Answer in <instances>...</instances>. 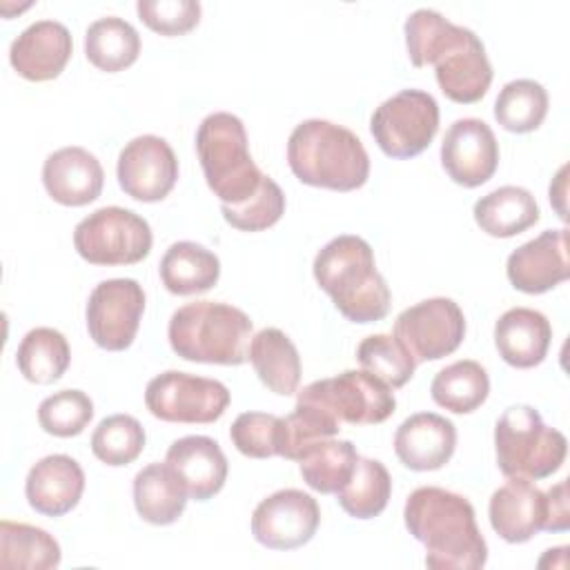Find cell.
<instances>
[{
	"label": "cell",
	"mask_w": 570,
	"mask_h": 570,
	"mask_svg": "<svg viewBox=\"0 0 570 570\" xmlns=\"http://www.w3.org/2000/svg\"><path fill=\"white\" fill-rule=\"evenodd\" d=\"M405 528L425 546L432 570H479L488 561V543L476 525L472 503L436 485L416 488L403 508Z\"/></svg>",
	"instance_id": "6da1fadb"
},
{
	"label": "cell",
	"mask_w": 570,
	"mask_h": 570,
	"mask_svg": "<svg viewBox=\"0 0 570 570\" xmlns=\"http://www.w3.org/2000/svg\"><path fill=\"white\" fill-rule=\"evenodd\" d=\"M314 278L352 323H374L390 312V287L379 274L367 240L354 234L332 238L314 258Z\"/></svg>",
	"instance_id": "7a4b0ae2"
},
{
	"label": "cell",
	"mask_w": 570,
	"mask_h": 570,
	"mask_svg": "<svg viewBox=\"0 0 570 570\" xmlns=\"http://www.w3.org/2000/svg\"><path fill=\"white\" fill-rule=\"evenodd\" d=\"M287 163L301 183L334 191L358 189L370 176V156L361 138L321 118L294 127L287 140Z\"/></svg>",
	"instance_id": "3957f363"
},
{
	"label": "cell",
	"mask_w": 570,
	"mask_h": 570,
	"mask_svg": "<svg viewBox=\"0 0 570 570\" xmlns=\"http://www.w3.org/2000/svg\"><path fill=\"white\" fill-rule=\"evenodd\" d=\"M167 336L171 350L185 361L240 365L247 361L252 321L234 305L194 301L171 314Z\"/></svg>",
	"instance_id": "277c9868"
},
{
	"label": "cell",
	"mask_w": 570,
	"mask_h": 570,
	"mask_svg": "<svg viewBox=\"0 0 570 570\" xmlns=\"http://www.w3.org/2000/svg\"><path fill=\"white\" fill-rule=\"evenodd\" d=\"M196 154L205 180L220 205L245 203L267 176L252 160L243 120L227 111H214L203 118L196 131Z\"/></svg>",
	"instance_id": "5b68a950"
},
{
	"label": "cell",
	"mask_w": 570,
	"mask_h": 570,
	"mask_svg": "<svg viewBox=\"0 0 570 570\" xmlns=\"http://www.w3.org/2000/svg\"><path fill=\"white\" fill-rule=\"evenodd\" d=\"M494 450L499 470L512 479H546L554 474L568 452L566 436L546 425L530 405L508 407L494 425Z\"/></svg>",
	"instance_id": "8992f818"
},
{
	"label": "cell",
	"mask_w": 570,
	"mask_h": 570,
	"mask_svg": "<svg viewBox=\"0 0 570 570\" xmlns=\"http://www.w3.org/2000/svg\"><path fill=\"white\" fill-rule=\"evenodd\" d=\"M151 243L149 223L125 207H100L73 229V247L91 265H134Z\"/></svg>",
	"instance_id": "52a82bcc"
},
{
	"label": "cell",
	"mask_w": 570,
	"mask_h": 570,
	"mask_svg": "<svg viewBox=\"0 0 570 570\" xmlns=\"http://www.w3.org/2000/svg\"><path fill=\"white\" fill-rule=\"evenodd\" d=\"M296 399L318 405L341 425H376L396 410L392 387L365 370H345L338 376L314 381Z\"/></svg>",
	"instance_id": "ba28073f"
},
{
	"label": "cell",
	"mask_w": 570,
	"mask_h": 570,
	"mask_svg": "<svg viewBox=\"0 0 570 570\" xmlns=\"http://www.w3.org/2000/svg\"><path fill=\"white\" fill-rule=\"evenodd\" d=\"M370 131L385 156L414 158L439 131V105L428 91L403 89L374 109Z\"/></svg>",
	"instance_id": "9c48e42d"
},
{
	"label": "cell",
	"mask_w": 570,
	"mask_h": 570,
	"mask_svg": "<svg viewBox=\"0 0 570 570\" xmlns=\"http://www.w3.org/2000/svg\"><path fill=\"white\" fill-rule=\"evenodd\" d=\"M145 405L167 423H214L229 405V390L216 379L167 370L147 383Z\"/></svg>",
	"instance_id": "30bf717a"
},
{
	"label": "cell",
	"mask_w": 570,
	"mask_h": 570,
	"mask_svg": "<svg viewBox=\"0 0 570 570\" xmlns=\"http://www.w3.org/2000/svg\"><path fill=\"white\" fill-rule=\"evenodd\" d=\"M394 336L410 352L414 363L439 361L461 345L465 316L452 298H425L396 316Z\"/></svg>",
	"instance_id": "8fae6325"
},
{
	"label": "cell",
	"mask_w": 570,
	"mask_h": 570,
	"mask_svg": "<svg viewBox=\"0 0 570 570\" xmlns=\"http://www.w3.org/2000/svg\"><path fill=\"white\" fill-rule=\"evenodd\" d=\"M145 312V292L134 278H109L94 287L87 301V330L94 343L109 352L127 350Z\"/></svg>",
	"instance_id": "7c38bea8"
},
{
	"label": "cell",
	"mask_w": 570,
	"mask_h": 570,
	"mask_svg": "<svg viewBox=\"0 0 570 570\" xmlns=\"http://www.w3.org/2000/svg\"><path fill=\"white\" fill-rule=\"evenodd\" d=\"M321 523V510L303 490H278L265 497L252 514L254 539L269 550H294L305 546Z\"/></svg>",
	"instance_id": "4fadbf2b"
},
{
	"label": "cell",
	"mask_w": 570,
	"mask_h": 570,
	"mask_svg": "<svg viewBox=\"0 0 570 570\" xmlns=\"http://www.w3.org/2000/svg\"><path fill=\"white\" fill-rule=\"evenodd\" d=\"M116 176L127 196L142 203H156L174 189L178 180V160L165 138L145 134L122 147Z\"/></svg>",
	"instance_id": "5bb4252c"
},
{
	"label": "cell",
	"mask_w": 570,
	"mask_h": 570,
	"mask_svg": "<svg viewBox=\"0 0 570 570\" xmlns=\"http://www.w3.org/2000/svg\"><path fill=\"white\" fill-rule=\"evenodd\" d=\"M441 165L456 185L488 183L499 165V142L490 125L479 118L454 120L441 142Z\"/></svg>",
	"instance_id": "9a60e30c"
},
{
	"label": "cell",
	"mask_w": 570,
	"mask_h": 570,
	"mask_svg": "<svg viewBox=\"0 0 570 570\" xmlns=\"http://www.w3.org/2000/svg\"><path fill=\"white\" fill-rule=\"evenodd\" d=\"M512 287L525 294H543L570 276L568 229H546L517 247L505 263Z\"/></svg>",
	"instance_id": "2e32d148"
},
{
	"label": "cell",
	"mask_w": 570,
	"mask_h": 570,
	"mask_svg": "<svg viewBox=\"0 0 570 570\" xmlns=\"http://www.w3.org/2000/svg\"><path fill=\"white\" fill-rule=\"evenodd\" d=\"M434 76L441 91L459 105L479 102L492 82V65L485 56L481 38L472 29H463L434 62Z\"/></svg>",
	"instance_id": "e0dca14e"
},
{
	"label": "cell",
	"mask_w": 570,
	"mask_h": 570,
	"mask_svg": "<svg viewBox=\"0 0 570 570\" xmlns=\"http://www.w3.org/2000/svg\"><path fill=\"white\" fill-rule=\"evenodd\" d=\"M71 51V33L62 22L38 20L11 42L9 62L24 80L45 82L62 73Z\"/></svg>",
	"instance_id": "ac0fdd59"
},
{
	"label": "cell",
	"mask_w": 570,
	"mask_h": 570,
	"mask_svg": "<svg viewBox=\"0 0 570 570\" xmlns=\"http://www.w3.org/2000/svg\"><path fill=\"white\" fill-rule=\"evenodd\" d=\"M490 525L508 543H525L546 528L548 499L530 479L512 476L505 485L492 492Z\"/></svg>",
	"instance_id": "d6986e66"
},
{
	"label": "cell",
	"mask_w": 570,
	"mask_h": 570,
	"mask_svg": "<svg viewBox=\"0 0 570 570\" xmlns=\"http://www.w3.org/2000/svg\"><path fill=\"white\" fill-rule=\"evenodd\" d=\"M454 448V423L434 412H416L407 416L394 434V452L399 461L414 472L443 468L452 459Z\"/></svg>",
	"instance_id": "ffe728a7"
},
{
	"label": "cell",
	"mask_w": 570,
	"mask_h": 570,
	"mask_svg": "<svg viewBox=\"0 0 570 570\" xmlns=\"http://www.w3.org/2000/svg\"><path fill=\"white\" fill-rule=\"evenodd\" d=\"M42 183L47 194L67 207L94 203L105 183L100 160L82 147H62L47 156L42 165Z\"/></svg>",
	"instance_id": "44dd1931"
},
{
	"label": "cell",
	"mask_w": 570,
	"mask_h": 570,
	"mask_svg": "<svg viewBox=\"0 0 570 570\" xmlns=\"http://www.w3.org/2000/svg\"><path fill=\"white\" fill-rule=\"evenodd\" d=\"M165 463L176 472L187 497L196 501L212 499L227 481V459L220 445L203 434L176 439L167 450Z\"/></svg>",
	"instance_id": "7402d4cb"
},
{
	"label": "cell",
	"mask_w": 570,
	"mask_h": 570,
	"mask_svg": "<svg viewBox=\"0 0 570 570\" xmlns=\"http://www.w3.org/2000/svg\"><path fill=\"white\" fill-rule=\"evenodd\" d=\"M85 490V472L80 463L67 454H49L31 465L24 494L29 505L45 517H62L71 512Z\"/></svg>",
	"instance_id": "603a6c76"
},
{
	"label": "cell",
	"mask_w": 570,
	"mask_h": 570,
	"mask_svg": "<svg viewBox=\"0 0 570 570\" xmlns=\"http://www.w3.org/2000/svg\"><path fill=\"white\" fill-rule=\"evenodd\" d=\"M550 321L530 307H512L503 312L494 325V345L499 356L519 370L539 365L550 347Z\"/></svg>",
	"instance_id": "cb8c5ba5"
},
{
	"label": "cell",
	"mask_w": 570,
	"mask_h": 570,
	"mask_svg": "<svg viewBox=\"0 0 570 570\" xmlns=\"http://www.w3.org/2000/svg\"><path fill=\"white\" fill-rule=\"evenodd\" d=\"M247 358L265 387L281 396L296 392L301 383V356L292 338L278 327H265L252 336Z\"/></svg>",
	"instance_id": "d4e9b609"
},
{
	"label": "cell",
	"mask_w": 570,
	"mask_h": 570,
	"mask_svg": "<svg viewBox=\"0 0 570 570\" xmlns=\"http://www.w3.org/2000/svg\"><path fill=\"white\" fill-rule=\"evenodd\" d=\"M474 220L488 236L510 238L539 220L534 196L517 185H503L474 203Z\"/></svg>",
	"instance_id": "484cf974"
},
{
	"label": "cell",
	"mask_w": 570,
	"mask_h": 570,
	"mask_svg": "<svg viewBox=\"0 0 570 570\" xmlns=\"http://www.w3.org/2000/svg\"><path fill=\"white\" fill-rule=\"evenodd\" d=\"M187 490L167 463H149L134 476L136 512L154 525L178 521L187 505Z\"/></svg>",
	"instance_id": "4316f807"
},
{
	"label": "cell",
	"mask_w": 570,
	"mask_h": 570,
	"mask_svg": "<svg viewBox=\"0 0 570 570\" xmlns=\"http://www.w3.org/2000/svg\"><path fill=\"white\" fill-rule=\"evenodd\" d=\"M218 256L191 240L174 243L160 261V281L167 292L178 296L203 294L218 283Z\"/></svg>",
	"instance_id": "83f0119b"
},
{
	"label": "cell",
	"mask_w": 570,
	"mask_h": 570,
	"mask_svg": "<svg viewBox=\"0 0 570 570\" xmlns=\"http://www.w3.org/2000/svg\"><path fill=\"white\" fill-rule=\"evenodd\" d=\"M58 563L60 546L47 530L7 519L0 521V568L51 570Z\"/></svg>",
	"instance_id": "f1b7e54d"
},
{
	"label": "cell",
	"mask_w": 570,
	"mask_h": 570,
	"mask_svg": "<svg viewBox=\"0 0 570 570\" xmlns=\"http://www.w3.org/2000/svg\"><path fill=\"white\" fill-rule=\"evenodd\" d=\"M85 53L96 69L116 73L138 60L140 36L122 18H98L85 33Z\"/></svg>",
	"instance_id": "f546056e"
},
{
	"label": "cell",
	"mask_w": 570,
	"mask_h": 570,
	"mask_svg": "<svg viewBox=\"0 0 570 570\" xmlns=\"http://www.w3.org/2000/svg\"><path fill=\"white\" fill-rule=\"evenodd\" d=\"M358 461V452L352 441L338 439H321L301 456V476L303 481L321 492L336 494L354 474Z\"/></svg>",
	"instance_id": "4dcf8cb0"
},
{
	"label": "cell",
	"mask_w": 570,
	"mask_h": 570,
	"mask_svg": "<svg viewBox=\"0 0 570 570\" xmlns=\"http://www.w3.org/2000/svg\"><path fill=\"white\" fill-rule=\"evenodd\" d=\"M490 392V379L481 363L476 361H456L443 367L430 385V394L436 405L454 412L470 414L483 405Z\"/></svg>",
	"instance_id": "1f68e13d"
},
{
	"label": "cell",
	"mask_w": 570,
	"mask_h": 570,
	"mask_svg": "<svg viewBox=\"0 0 570 570\" xmlns=\"http://www.w3.org/2000/svg\"><path fill=\"white\" fill-rule=\"evenodd\" d=\"M69 358V343L53 327L29 330L16 352L20 374L38 385L56 383L67 372Z\"/></svg>",
	"instance_id": "d6a6232c"
},
{
	"label": "cell",
	"mask_w": 570,
	"mask_h": 570,
	"mask_svg": "<svg viewBox=\"0 0 570 570\" xmlns=\"http://www.w3.org/2000/svg\"><path fill=\"white\" fill-rule=\"evenodd\" d=\"M392 494V476L387 468L376 459L358 456L354 474L336 492L341 508L354 519L379 517Z\"/></svg>",
	"instance_id": "836d02e7"
},
{
	"label": "cell",
	"mask_w": 570,
	"mask_h": 570,
	"mask_svg": "<svg viewBox=\"0 0 570 570\" xmlns=\"http://www.w3.org/2000/svg\"><path fill=\"white\" fill-rule=\"evenodd\" d=\"M548 114V91L541 82L530 78H519L508 85L497 96L494 118L512 134H528L541 127Z\"/></svg>",
	"instance_id": "e575fe53"
},
{
	"label": "cell",
	"mask_w": 570,
	"mask_h": 570,
	"mask_svg": "<svg viewBox=\"0 0 570 570\" xmlns=\"http://www.w3.org/2000/svg\"><path fill=\"white\" fill-rule=\"evenodd\" d=\"M405 47L414 67H428L461 38L465 27H459L443 18L434 9H416L405 20Z\"/></svg>",
	"instance_id": "d590c367"
},
{
	"label": "cell",
	"mask_w": 570,
	"mask_h": 570,
	"mask_svg": "<svg viewBox=\"0 0 570 570\" xmlns=\"http://www.w3.org/2000/svg\"><path fill=\"white\" fill-rule=\"evenodd\" d=\"M356 358L365 372L374 374L392 390L403 387L416 370L414 358L394 334H372L363 338L358 343Z\"/></svg>",
	"instance_id": "8d00e7d4"
},
{
	"label": "cell",
	"mask_w": 570,
	"mask_h": 570,
	"mask_svg": "<svg viewBox=\"0 0 570 570\" xmlns=\"http://www.w3.org/2000/svg\"><path fill=\"white\" fill-rule=\"evenodd\" d=\"M145 448V430L129 414H111L91 434V452L105 465L118 468L136 461Z\"/></svg>",
	"instance_id": "74e56055"
},
{
	"label": "cell",
	"mask_w": 570,
	"mask_h": 570,
	"mask_svg": "<svg viewBox=\"0 0 570 570\" xmlns=\"http://www.w3.org/2000/svg\"><path fill=\"white\" fill-rule=\"evenodd\" d=\"M229 439L249 459L283 456L285 419L265 412H243L232 423Z\"/></svg>",
	"instance_id": "f35d334b"
},
{
	"label": "cell",
	"mask_w": 570,
	"mask_h": 570,
	"mask_svg": "<svg viewBox=\"0 0 570 570\" xmlns=\"http://www.w3.org/2000/svg\"><path fill=\"white\" fill-rule=\"evenodd\" d=\"M94 419V403L82 390H60L38 405V421L47 434L69 439Z\"/></svg>",
	"instance_id": "ab89813d"
},
{
	"label": "cell",
	"mask_w": 570,
	"mask_h": 570,
	"mask_svg": "<svg viewBox=\"0 0 570 570\" xmlns=\"http://www.w3.org/2000/svg\"><path fill=\"white\" fill-rule=\"evenodd\" d=\"M223 218L240 232H263L285 214V194L278 183L265 176L261 189L240 205H220Z\"/></svg>",
	"instance_id": "60d3db41"
},
{
	"label": "cell",
	"mask_w": 570,
	"mask_h": 570,
	"mask_svg": "<svg viewBox=\"0 0 570 570\" xmlns=\"http://www.w3.org/2000/svg\"><path fill=\"white\" fill-rule=\"evenodd\" d=\"M136 11L160 36H183L200 22V2L196 0H140Z\"/></svg>",
	"instance_id": "b9f144b4"
},
{
	"label": "cell",
	"mask_w": 570,
	"mask_h": 570,
	"mask_svg": "<svg viewBox=\"0 0 570 570\" xmlns=\"http://www.w3.org/2000/svg\"><path fill=\"white\" fill-rule=\"evenodd\" d=\"M548 499V521L546 532H563L570 525V510H568V481H559L546 492Z\"/></svg>",
	"instance_id": "7bdbcfd3"
}]
</instances>
